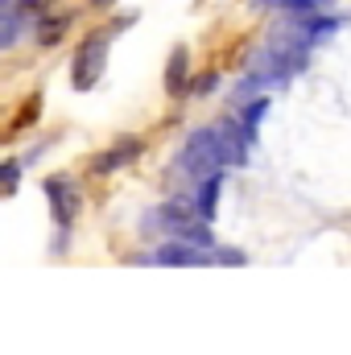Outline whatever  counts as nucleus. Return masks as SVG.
I'll return each mask as SVG.
<instances>
[{
    "mask_svg": "<svg viewBox=\"0 0 351 355\" xmlns=\"http://www.w3.org/2000/svg\"><path fill=\"white\" fill-rule=\"evenodd\" d=\"M223 145H219V132L215 128H198L190 141H186V149H182V166L190 170L194 178H211L223 170Z\"/></svg>",
    "mask_w": 351,
    "mask_h": 355,
    "instance_id": "1",
    "label": "nucleus"
},
{
    "mask_svg": "<svg viewBox=\"0 0 351 355\" xmlns=\"http://www.w3.org/2000/svg\"><path fill=\"white\" fill-rule=\"evenodd\" d=\"M103 58H108V37L95 33L91 42H83V50H79V58H75V87L87 91V87L99 83V75H103Z\"/></svg>",
    "mask_w": 351,
    "mask_h": 355,
    "instance_id": "2",
    "label": "nucleus"
},
{
    "mask_svg": "<svg viewBox=\"0 0 351 355\" xmlns=\"http://www.w3.org/2000/svg\"><path fill=\"white\" fill-rule=\"evenodd\" d=\"M141 153V141H124V145H116V149H108L103 157H95L91 162V170L95 174H112V170H120V166H128L132 157Z\"/></svg>",
    "mask_w": 351,
    "mask_h": 355,
    "instance_id": "3",
    "label": "nucleus"
},
{
    "mask_svg": "<svg viewBox=\"0 0 351 355\" xmlns=\"http://www.w3.org/2000/svg\"><path fill=\"white\" fill-rule=\"evenodd\" d=\"M46 194H50V202H54V211H58V223H71V215L79 211V198H75V190H71L62 178H54V182L46 186Z\"/></svg>",
    "mask_w": 351,
    "mask_h": 355,
    "instance_id": "4",
    "label": "nucleus"
},
{
    "mask_svg": "<svg viewBox=\"0 0 351 355\" xmlns=\"http://www.w3.org/2000/svg\"><path fill=\"white\" fill-rule=\"evenodd\" d=\"M215 198H219V174L203 178V190H198V215H203V219L215 215Z\"/></svg>",
    "mask_w": 351,
    "mask_h": 355,
    "instance_id": "5",
    "label": "nucleus"
},
{
    "mask_svg": "<svg viewBox=\"0 0 351 355\" xmlns=\"http://www.w3.org/2000/svg\"><path fill=\"white\" fill-rule=\"evenodd\" d=\"M166 87L174 91H182L186 87V50H174V54H170V71H166Z\"/></svg>",
    "mask_w": 351,
    "mask_h": 355,
    "instance_id": "6",
    "label": "nucleus"
},
{
    "mask_svg": "<svg viewBox=\"0 0 351 355\" xmlns=\"http://www.w3.org/2000/svg\"><path fill=\"white\" fill-rule=\"evenodd\" d=\"M17 29H21V12H0V46H12L17 42Z\"/></svg>",
    "mask_w": 351,
    "mask_h": 355,
    "instance_id": "7",
    "label": "nucleus"
},
{
    "mask_svg": "<svg viewBox=\"0 0 351 355\" xmlns=\"http://www.w3.org/2000/svg\"><path fill=\"white\" fill-rule=\"evenodd\" d=\"M264 112H268V103H264V99H257V103H248V107H244V116H240V124H244L252 137H257V124L264 120Z\"/></svg>",
    "mask_w": 351,
    "mask_h": 355,
    "instance_id": "8",
    "label": "nucleus"
},
{
    "mask_svg": "<svg viewBox=\"0 0 351 355\" xmlns=\"http://www.w3.org/2000/svg\"><path fill=\"white\" fill-rule=\"evenodd\" d=\"M17 178H21V162H4L0 166V190H12Z\"/></svg>",
    "mask_w": 351,
    "mask_h": 355,
    "instance_id": "9",
    "label": "nucleus"
},
{
    "mask_svg": "<svg viewBox=\"0 0 351 355\" xmlns=\"http://www.w3.org/2000/svg\"><path fill=\"white\" fill-rule=\"evenodd\" d=\"M4 8H8V0H0V12H4Z\"/></svg>",
    "mask_w": 351,
    "mask_h": 355,
    "instance_id": "10",
    "label": "nucleus"
},
{
    "mask_svg": "<svg viewBox=\"0 0 351 355\" xmlns=\"http://www.w3.org/2000/svg\"><path fill=\"white\" fill-rule=\"evenodd\" d=\"M17 4H37V0H17Z\"/></svg>",
    "mask_w": 351,
    "mask_h": 355,
    "instance_id": "11",
    "label": "nucleus"
}]
</instances>
